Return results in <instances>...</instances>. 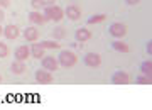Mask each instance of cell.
Instances as JSON below:
<instances>
[{
	"mask_svg": "<svg viewBox=\"0 0 152 110\" xmlns=\"http://www.w3.org/2000/svg\"><path fill=\"white\" fill-rule=\"evenodd\" d=\"M44 21L46 22H61L64 19V9H61L59 5H49V7H44Z\"/></svg>",
	"mask_w": 152,
	"mask_h": 110,
	"instance_id": "cell-1",
	"label": "cell"
},
{
	"mask_svg": "<svg viewBox=\"0 0 152 110\" xmlns=\"http://www.w3.org/2000/svg\"><path fill=\"white\" fill-rule=\"evenodd\" d=\"M58 63H59L61 68H73L78 63V54L73 49H63V51H59Z\"/></svg>",
	"mask_w": 152,
	"mask_h": 110,
	"instance_id": "cell-2",
	"label": "cell"
},
{
	"mask_svg": "<svg viewBox=\"0 0 152 110\" xmlns=\"http://www.w3.org/2000/svg\"><path fill=\"white\" fill-rule=\"evenodd\" d=\"M129 32V27L125 26L124 22H113L112 26L108 27V34L115 39H124Z\"/></svg>",
	"mask_w": 152,
	"mask_h": 110,
	"instance_id": "cell-3",
	"label": "cell"
},
{
	"mask_svg": "<svg viewBox=\"0 0 152 110\" xmlns=\"http://www.w3.org/2000/svg\"><path fill=\"white\" fill-rule=\"evenodd\" d=\"M83 63L86 68H100L102 65V56L98 53H86L85 58H83Z\"/></svg>",
	"mask_w": 152,
	"mask_h": 110,
	"instance_id": "cell-4",
	"label": "cell"
},
{
	"mask_svg": "<svg viewBox=\"0 0 152 110\" xmlns=\"http://www.w3.org/2000/svg\"><path fill=\"white\" fill-rule=\"evenodd\" d=\"M41 66H42L44 70H48V71H56V70H59V63L56 58L53 56H42L41 58Z\"/></svg>",
	"mask_w": 152,
	"mask_h": 110,
	"instance_id": "cell-5",
	"label": "cell"
},
{
	"mask_svg": "<svg viewBox=\"0 0 152 110\" xmlns=\"http://www.w3.org/2000/svg\"><path fill=\"white\" fill-rule=\"evenodd\" d=\"M34 78H36V81L41 83V85H49V83L54 81V78H53V75H51V71H48V70H37L36 71V75H34Z\"/></svg>",
	"mask_w": 152,
	"mask_h": 110,
	"instance_id": "cell-6",
	"label": "cell"
},
{
	"mask_svg": "<svg viewBox=\"0 0 152 110\" xmlns=\"http://www.w3.org/2000/svg\"><path fill=\"white\" fill-rule=\"evenodd\" d=\"M2 36H5V39H9V41H15L20 36V29L15 24H9V26L4 27V34Z\"/></svg>",
	"mask_w": 152,
	"mask_h": 110,
	"instance_id": "cell-7",
	"label": "cell"
},
{
	"mask_svg": "<svg viewBox=\"0 0 152 110\" xmlns=\"http://www.w3.org/2000/svg\"><path fill=\"white\" fill-rule=\"evenodd\" d=\"M75 39L78 41V43H88L90 39H91V31L88 27H80V29H76V32H75Z\"/></svg>",
	"mask_w": 152,
	"mask_h": 110,
	"instance_id": "cell-8",
	"label": "cell"
},
{
	"mask_svg": "<svg viewBox=\"0 0 152 110\" xmlns=\"http://www.w3.org/2000/svg\"><path fill=\"white\" fill-rule=\"evenodd\" d=\"M64 17H68L69 21H80V17H81V9L78 5H68L64 9Z\"/></svg>",
	"mask_w": 152,
	"mask_h": 110,
	"instance_id": "cell-9",
	"label": "cell"
},
{
	"mask_svg": "<svg viewBox=\"0 0 152 110\" xmlns=\"http://www.w3.org/2000/svg\"><path fill=\"white\" fill-rule=\"evenodd\" d=\"M14 58H15L17 61H26L31 58V49H29V46H19V48H15V51H14Z\"/></svg>",
	"mask_w": 152,
	"mask_h": 110,
	"instance_id": "cell-10",
	"label": "cell"
},
{
	"mask_svg": "<svg viewBox=\"0 0 152 110\" xmlns=\"http://www.w3.org/2000/svg\"><path fill=\"white\" fill-rule=\"evenodd\" d=\"M112 83H115V85H127V83H130V76L125 71H115L113 76H112Z\"/></svg>",
	"mask_w": 152,
	"mask_h": 110,
	"instance_id": "cell-11",
	"label": "cell"
},
{
	"mask_svg": "<svg viewBox=\"0 0 152 110\" xmlns=\"http://www.w3.org/2000/svg\"><path fill=\"white\" fill-rule=\"evenodd\" d=\"M29 49H31V56H32V58H36V59H41V58L46 54V49H44V48L37 43V41H36V43H31Z\"/></svg>",
	"mask_w": 152,
	"mask_h": 110,
	"instance_id": "cell-12",
	"label": "cell"
},
{
	"mask_svg": "<svg viewBox=\"0 0 152 110\" xmlns=\"http://www.w3.org/2000/svg\"><path fill=\"white\" fill-rule=\"evenodd\" d=\"M24 39L29 41V43H36V41L39 39L37 27H34L32 24H31V27H26V31H24Z\"/></svg>",
	"mask_w": 152,
	"mask_h": 110,
	"instance_id": "cell-13",
	"label": "cell"
},
{
	"mask_svg": "<svg viewBox=\"0 0 152 110\" xmlns=\"http://www.w3.org/2000/svg\"><path fill=\"white\" fill-rule=\"evenodd\" d=\"M29 22L32 26H42V24H46L44 15L41 14V10H31V14H29Z\"/></svg>",
	"mask_w": 152,
	"mask_h": 110,
	"instance_id": "cell-14",
	"label": "cell"
},
{
	"mask_svg": "<svg viewBox=\"0 0 152 110\" xmlns=\"http://www.w3.org/2000/svg\"><path fill=\"white\" fill-rule=\"evenodd\" d=\"M26 70H27V66H26V63L24 61H14L10 65V71L14 73V75H24L26 73Z\"/></svg>",
	"mask_w": 152,
	"mask_h": 110,
	"instance_id": "cell-15",
	"label": "cell"
},
{
	"mask_svg": "<svg viewBox=\"0 0 152 110\" xmlns=\"http://www.w3.org/2000/svg\"><path fill=\"white\" fill-rule=\"evenodd\" d=\"M112 48H113L115 51H118V53H129V51H130L129 44L124 43V41H113V43H112Z\"/></svg>",
	"mask_w": 152,
	"mask_h": 110,
	"instance_id": "cell-16",
	"label": "cell"
},
{
	"mask_svg": "<svg viewBox=\"0 0 152 110\" xmlns=\"http://www.w3.org/2000/svg\"><path fill=\"white\" fill-rule=\"evenodd\" d=\"M53 37H54L56 41H63V39L66 37V29L63 27V26L54 27V29H53Z\"/></svg>",
	"mask_w": 152,
	"mask_h": 110,
	"instance_id": "cell-17",
	"label": "cell"
},
{
	"mask_svg": "<svg viewBox=\"0 0 152 110\" xmlns=\"http://www.w3.org/2000/svg\"><path fill=\"white\" fill-rule=\"evenodd\" d=\"M140 73L142 75H149V76L152 75V63H151V59H145V61H142L140 63Z\"/></svg>",
	"mask_w": 152,
	"mask_h": 110,
	"instance_id": "cell-18",
	"label": "cell"
},
{
	"mask_svg": "<svg viewBox=\"0 0 152 110\" xmlns=\"http://www.w3.org/2000/svg\"><path fill=\"white\" fill-rule=\"evenodd\" d=\"M39 44L44 49H59V43L58 41H41Z\"/></svg>",
	"mask_w": 152,
	"mask_h": 110,
	"instance_id": "cell-19",
	"label": "cell"
},
{
	"mask_svg": "<svg viewBox=\"0 0 152 110\" xmlns=\"http://www.w3.org/2000/svg\"><path fill=\"white\" fill-rule=\"evenodd\" d=\"M105 19H107L105 14H95V15H91L90 19H88V24H90V26H93V24H100V22H103Z\"/></svg>",
	"mask_w": 152,
	"mask_h": 110,
	"instance_id": "cell-20",
	"label": "cell"
},
{
	"mask_svg": "<svg viewBox=\"0 0 152 110\" xmlns=\"http://www.w3.org/2000/svg\"><path fill=\"white\" fill-rule=\"evenodd\" d=\"M135 81L139 83V85H151L152 80H151V76H149V75H139Z\"/></svg>",
	"mask_w": 152,
	"mask_h": 110,
	"instance_id": "cell-21",
	"label": "cell"
},
{
	"mask_svg": "<svg viewBox=\"0 0 152 110\" xmlns=\"http://www.w3.org/2000/svg\"><path fill=\"white\" fill-rule=\"evenodd\" d=\"M9 53H10V51H9V46H7L4 41H0V58H7Z\"/></svg>",
	"mask_w": 152,
	"mask_h": 110,
	"instance_id": "cell-22",
	"label": "cell"
},
{
	"mask_svg": "<svg viewBox=\"0 0 152 110\" xmlns=\"http://www.w3.org/2000/svg\"><path fill=\"white\" fill-rule=\"evenodd\" d=\"M31 7H32V10H42L44 9L41 0H31Z\"/></svg>",
	"mask_w": 152,
	"mask_h": 110,
	"instance_id": "cell-23",
	"label": "cell"
},
{
	"mask_svg": "<svg viewBox=\"0 0 152 110\" xmlns=\"http://www.w3.org/2000/svg\"><path fill=\"white\" fill-rule=\"evenodd\" d=\"M10 7V0H0V9H9Z\"/></svg>",
	"mask_w": 152,
	"mask_h": 110,
	"instance_id": "cell-24",
	"label": "cell"
},
{
	"mask_svg": "<svg viewBox=\"0 0 152 110\" xmlns=\"http://www.w3.org/2000/svg\"><path fill=\"white\" fill-rule=\"evenodd\" d=\"M41 2H42L44 7H49V5H54L56 4V0H41Z\"/></svg>",
	"mask_w": 152,
	"mask_h": 110,
	"instance_id": "cell-25",
	"label": "cell"
},
{
	"mask_svg": "<svg viewBox=\"0 0 152 110\" xmlns=\"http://www.w3.org/2000/svg\"><path fill=\"white\" fill-rule=\"evenodd\" d=\"M125 4L127 5H137V4H140V0H125Z\"/></svg>",
	"mask_w": 152,
	"mask_h": 110,
	"instance_id": "cell-26",
	"label": "cell"
},
{
	"mask_svg": "<svg viewBox=\"0 0 152 110\" xmlns=\"http://www.w3.org/2000/svg\"><path fill=\"white\" fill-rule=\"evenodd\" d=\"M4 19H5V12H4V9H0V24L4 22Z\"/></svg>",
	"mask_w": 152,
	"mask_h": 110,
	"instance_id": "cell-27",
	"label": "cell"
},
{
	"mask_svg": "<svg viewBox=\"0 0 152 110\" xmlns=\"http://www.w3.org/2000/svg\"><path fill=\"white\" fill-rule=\"evenodd\" d=\"M152 53V46H151V43L147 44V54H151Z\"/></svg>",
	"mask_w": 152,
	"mask_h": 110,
	"instance_id": "cell-28",
	"label": "cell"
},
{
	"mask_svg": "<svg viewBox=\"0 0 152 110\" xmlns=\"http://www.w3.org/2000/svg\"><path fill=\"white\" fill-rule=\"evenodd\" d=\"M2 34H4V27H2V24H0V37H2Z\"/></svg>",
	"mask_w": 152,
	"mask_h": 110,
	"instance_id": "cell-29",
	"label": "cell"
},
{
	"mask_svg": "<svg viewBox=\"0 0 152 110\" xmlns=\"http://www.w3.org/2000/svg\"><path fill=\"white\" fill-rule=\"evenodd\" d=\"M0 83H2V75H0Z\"/></svg>",
	"mask_w": 152,
	"mask_h": 110,
	"instance_id": "cell-30",
	"label": "cell"
}]
</instances>
